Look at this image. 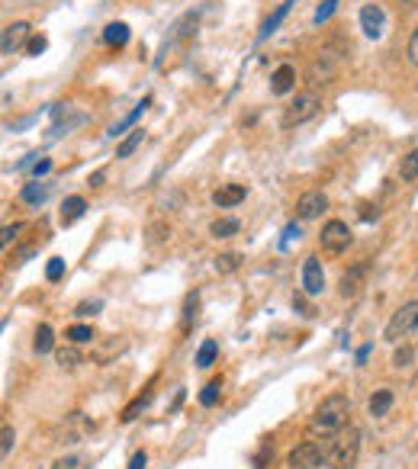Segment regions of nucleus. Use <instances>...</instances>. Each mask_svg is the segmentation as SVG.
Returning <instances> with one entry per match:
<instances>
[{
	"instance_id": "1",
	"label": "nucleus",
	"mask_w": 418,
	"mask_h": 469,
	"mask_svg": "<svg viewBox=\"0 0 418 469\" xmlns=\"http://www.w3.org/2000/svg\"><path fill=\"white\" fill-rule=\"evenodd\" d=\"M347 415H351V398L341 395V392H332L315 405L312 418H309V434L332 437L334 430H341L347 424Z\"/></svg>"
},
{
	"instance_id": "2",
	"label": "nucleus",
	"mask_w": 418,
	"mask_h": 469,
	"mask_svg": "<svg viewBox=\"0 0 418 469\" xmlns=\"http://www.w3.org/2000/svg\"><path fill=\"white\" fill-rule=\"evenodd\" d=\"M325 450V466L332 469H354L360 456V430L354 424H344L341 430H334L332 437H325L322 443Z\"/></svg>"
},
{
	"instance_id": "3",
	"label": "nucleus",
	"mask_w": 418,
	"mask_h": 469,
	"mask_svg": "<svg viewBox=\"0 0 418 469\" xmlns=\"http://www.w3.org/2000/svg\"><path fill=\"white\" fill-rule=\"evenodd\" d=\"M344 61H347V45L344 42H328L325 49L312 58V64L306 68V84L309 87H325V84H332Z\"/></svg>"
},
{
	"instance_id": "4",
	"label": "nucleus",
	"mask_w": 418,
	"mask_h": 469,
	"mask_svg": "<svg viewBox=\"0 0 418 469\" xmlns=\"http://www.w3.org/2000/svg\"><path fill=\"white\" fill-rule=\"evenodd\" d=\"M319 109H322V96L315 94V90L296 94V100L289 103L287 109H283L280 126H283V128H296V126H302V122L315 119V116H319Z\"/></svg>"
},
{
	"instance_id": "5",
	"label": "nucleus",
	"mask_w": 418,
	"mask_h": 469,
	"mask_svg": "<svg viewBox=\"0 0 418 469\" xmlns=\"http://www.w3.org/2000/svg\"><path fill=\"white\" fill-rule=\"evenodd\" d=\"M415 328H418V299H412V302H405V306H399V312H392V318L386 321V328H383V341L396 344L399 338L412 334Z\"/></svg>"
},
{
	"instance_id": "6",
	"label": "nucleus",
	"mask_w": 418,
	"mask_h": 469,
	"mask_svg": "<svg viewBox=\"0 0 418 469\" xmlns=\"http://www.w3.org/2000/svg\"><path fill=\"white\" fill-rule=\"evenodd\" d=\"M351 241H354V235H351V228H347V222H341V218L325 222V225H322V231H319L322 251H325V254H332V257L344 254V251L351 248Z\"/></svg>"
},
{
	"instance_id": "7",
	"label": "nucleus",
	"mask_w": 418,
	"mask_h": 469,
	"mask_svg": "<svg viewBox=\"0 0 418 469\" xmlns=\"http://www.w3.org/2000/svg\"><path fill=\"white\" fill-rule=\"evenodd\" d=\"M325 463V450L319 443L306 440V443H296L293 450L287 453V466L289 469H322Z\"/></svg>"
},
{
	"instance_id": "8",
	"label": "nucleus",
	"mask_w": 418,
	"mask_h": 469,
	"mask_svg": "<svg viewBox=\"0 0 418 469\" xmlns=\"http://www.w3.org/2000/svg\"><path fill=\"white\" fill-rule=\"evenodd\" d=\"M325 209H328V196L322 190H309L296 199V218H299V222H312V218H319Z\"/></svg>"
},
{
	"instance_id": "9",
	"label": "nucleus",
	"mask_w": 418,
	"mask_h": 469,
	"mask_svg": "<svg viewBox=\"0 0 418 469\" xmlns=\"http://www.w3.org/2000/svg\"><path fill=\"white\" fill-rule=\"evenodd\" d=\"M29 32H32V26L26 23V19H16V23L4 26V36H0V51H4V55H13L16 49L29 45V39H32Z\"/></svg>"
},
{
	"instance_id": "10",
	"label": "nucleus",
	"mask_w": 418,
	"mask_h": 469,
	"mask_svg": "<svg viewBox=\"0 0 418 469\" xmlns=\"http://www.w3.org/2000/svg\"><path fill=\"white\" fill-rule=\"evenodd\" d=\"M360 29L367 39H379L386 32V13L379 4H364L360 6Z\"/></svg>"
},
{
	"instance_id": "11",
	"label": "nucleus",
	"mask_w": 418,
	"mask_h": 469,
	"mask_svg": "<svg viewBox=\"0 0 418 469\" xmlns=\"http://www.w3.org/2000/svg\"><path fill=\"white\" fill-rule=\"evenodd\" d=\"M325 289V270H322L319 257H306L302 261V293L306 296H319Z\"/></svg>"
},
{
	"instance_id": "12",
	"label": "nucleus",
	"mask_w": 418,
	"mask_h": 469,
	"mask_svg": "<svg viewBox=\"0 0 418 469\" xmlns=\"http://www.w3.org/2000/svg\"><path fill=\"white\" fill-rule=\"evenodd\" d=\"M364 280H367V263L360 261V263H354L351 270H344V273H341L338 293L344 296V299H354V296L360 293V286H364Z\"/></svg>"
},
{
	"instance_id": "13",
	"label": "nucleus",
	"mask_w": 418,
	"mask_h": 469,
	"mask_svg": "<svg viewBox=\"0 0 418 469\" xmlns=\"http://www.w3.org/2000/svg\"><path fill=\"white\" fill-rule=\"evenodd\" d=\"M244 196H248V186L244 183H222L219 190H212V203L219 209H232V206L244 203Z\"/></svg>"
},
{
	"instance_id": "14",
	"label": "nucleus",
	"mask_w": 418,
	"mask_h": 469,
	"mask_svg": "<svg viewBox=\"0 0 418 469\" xmlns=\"http://www.w3.org/2000/svg\"><path fill=\"white\" fill-rule=\"evenodd\" d=\"M293 87H296V68L293 64H280V68H274V74H270V94L283 96Z\"/></svg>"
},
{
	"instance_id": "15",
	"label": "nucleus",
	"mask_w": 418,
	"mask_h": 469,
	"mask_svg": "<svg viewBox=\"0 0 418 469\" xmlns=\"http://www.w3.org/2000/svg\"><path fill=\"white\" fill-rule=\"evenodd\" d=\"M392 405H396V395H392V389H377L370 395V402H367V411H370L373 418H386L392 411Z\"/></svg>"
},
{
	"instance_id": "16",
	"label": "nucleus",
	"mask_w": 418,
	"mask_h": 469,
	"mask_svg": "<svg viewBox=\"0 0 418 469\" xmlns=\"http://www.w3.org/2000/svg\"><path fill=\"white\" fill-rule=\"evenodd\" d=\"M19 199H23L26 206H32V209H39V206L49 199V183H42V180H29V183H23V190H19Z\"/></svg>"
},
{
	"instance_id": "17",
	"label": "nucleus",
	"mask_w": 418,
	"mask_h": 469,
	"mask_svg": "<svg viewBox=\"0 0 418 469\" xmlns=\"http://www.w3.org/2000/svg\"><path fill=\"white\" fill-rule=\"evenodd\" d=\"M293 4H296V0H283V4H280V6H277V10H274V13H270V16H267V19H264V26H261V32H257V42H264V39H267V36H274V32H277V26H280V23H283V19H287V13H289V10H293Z\"/></svg>"
},
{
	"instance_id": "18",
	"label": "nucleus",
	"mask_w": 418,
	"mask_h": 469,
	"mask_svg": "<svg viewBox=\"0 0 418 469\" xmlns=\"http://www.w3.org/2000/svg\"><path fill=\"white\" fill-rule=\"evenodd\" d=\"M84 212H87V199H84V196H64L58 218H61V225H74Z\"/></svg>"
},
{
	"instance_id": "19",
	"label": "nucleus",
	"mask_w": 418,
	"mask_h": 469,
	"mask_svg": "<svg viewBox=\"0 0 418 469\" xmlns=\"http://www.w3.org/2000/svg\"><path fill=\"white\" fill-rule=\"evenodd\" d=\"M148 103H151V96H145V100H141V103H135V109H132V113H126L119 122H113V126H109V138H116V135H122V132H126V128H132L135 122H139L141 116H145Z\"/></svg>"
},
{
	"instance_id": "20",
	"label": "nucleus",
	"mask_w": 418,
	"mask_h": 469,
	"mask_svg": "<svg viewBox=\"0 0 418 469\" xmlns=\"http://www.w3.org/2000/svg\"><path fill=\"white\" fill-rule=\"evenodd\" d=\"M32 351H36L39 357H45V353L55 351V331H51V325H39V328H36V338H32Z\"/></svg>"
},
{
	"instance_id": "21",
	"label": "nucleus",
	"mask_w": 418,
	"mask_h": 469,
	"mask_svg": "<svg viewBox=\"0 0 418 469\" xmlns=\"http://www.w3.org/2000/svg\"><path fill=\"white\" fill-rule=\"evenodd\" d=\"M129 36H132V32H129L126 23H109L106 29H103V42L113 45V49H122V45L129 42Z\"/></svg>"
},
{
	"instance_id": "22",
	"label": "nucleus",
	"mask_w": 418,
	"mask_h": 469,
	"mask_svg": "<svg viewBox=\"0 0 418 469\" xmlns=\"http://www.w3.org/2000/svg\"><path fill=\"white\" fill-rule=\"evenodd\" d=\"M216 357H219V341L206 338L203 344H199V351H196V366L199 370H209V366L216 363Z\"/></svg>"
},
{
	"instance_id": "23",
	"label": "nucleus",
	"mask_w": 418,
	"mask_h": 469,
	"mask_svg": "<svg viewBox=\"0 0 418 469\" xmlns=\"http://www.w3.org/2000/svg\"><path fill=\"white\" fill-rule=\"evenodd\" d=\"M238 231H242V222H238V218H216V222L209 225L212 238H235Z\"/></svg>"
},
{
	"instance_id": "24",
	"label": "nucleus",
	"mask_w": 418,
	"mask_h": 469,
	"mask_svg": "<svg viewBox=\"0 0 418 469\" xmlns=\"http://www.w3.org/2000/svg\"><path fill=\"white\" fill-rule=\"evenodd\" d=\"M415 177H418V148H412V151L405 154L402 161H399V180L412 183Z\"/></svg>"
},
{
	"instance_id": "25",
	"label": "nucleus",
	"mask_w": 418,
	"mask_h": 469,
	"mask_svg": "<svg viewBox=\"0 0 418 469\" xmlns=\"http://www.w3.org/2000/svg\"><path fill=\"white\" fill-rule=\"evenodd\" d=\"M55 360H58V366H64V370H74L77 363H84V357H81V351H77V344L58 347V351H55Z\"/></svg>"
},
{
	"instance_id": "26",
	"label": "nucleus",
	"mask_w": 418,
	"mask_h": 469,
	"mask_svg": "<svg viewBox=\"0 0 418 469\" xmlns=\"http://www.w3.org/2000/svg\"><path fill=\"white\" fill-rule=\"evenodd\" d=\"M244 257L235 254V251H225V254H219L216 261H212V267H216V273H235L238 267H242Z\"/></svg>"
},
{
	"instance_id": "27",
	"label": "nucleus",
	"mask_w": 418,
	"mask_h": 469,
	"mask_svg": "<svg viewBox=\"0 0 418 469\" xmlns=\"http://www.w3.org/2000/svg\"><path fill=\"white\" fill-rule=\"evenodd\" d=\"M219 398H222V379H212V383H206L203 392H199V405L212 408V405H219Z\"/></svg>"
},
{
	"instance_id": "28",
	"label": "nucleus",
	"mask_w": 418,
	"mask_h": 469,
	"mask_svg": "<svg viewBox=\"0 0 418 469\" xmlns=\"http://www.w3.org/2000/svg\"><path fill=\"white\" fill-rule=\"evenodd\" d=\"M141 141H145V132H141V128H132V135H126V138L116 145V158H129V154H132Z\"/></svg>"
},
{
	"instance_id": "29",
	"label": "nucleus",
	"mask_w": 418,
	"mask_h": 469,
	"mask_svg": "<svg viewBox=\"0 0 418 469\" xmlns=\"http://www.w3.org/2000/svg\"><path fill=\"white\" fill-rule=\"evenodd\" d=\"M64 338H68L71 344L81 347V344H90V341H94L96 334H94V328H90V325H71L68 331H64Z\"/></svg>"
},
{
	"instance_id": "30",
	"label": "nucleus",
	"mask_w": 418,
	"mask_h": 469,
	"mask_svg": "<svg viewBox=\"0 0 418 469\" xmlns=\"http://www.w3.org/2000/svg\"><path fill=\"white\" fill-rule=\"evenodd\" d=\"M392 370H409L412 363H415V347H396V351H392Z\"/></svg>"
},
{
	"instance_id": "31",
	"label": "nucleus",
	"mask_w": 418,
	"mask_h": 469,
	"mask_svg": "<svg viewBox=\"0 0 418 469\" xmlns=\"http://www.w3.org/2000/svg\"><path fill=\"white\" fill-rule=\"evenodd\" d=\"M49 469H90V466H87V460H84V456L71 453V456H58V460L51 463Z\"/></svg>"
},
{
	"instance_id": "32",
	"label": "nucleus",
	"mask_w": 418,
	"mask_h": 469,
	"mask_svg": "<svg viewBox=\"0 0 418 469\" xmlns=\"http://www.w3.org/2000/svg\"><path fill=\"white\" fill-rule=\"evenodd\" d=\"M61 276H64V257H49V263H45V280L58 283Z\"/></svg>"
},
{
	"instance_id": "33",
	"label": "nucleus",
	"mask_w": 418,
	"mask_h": 469,
	"mask_svg": "<svg viewBox=\"0 0 418 469\" xmlns=\"http://www.w3.org/2000/svg\"><path fill=\"white\" fill-rule=\"evenodd\" d=\"M148 402H151V392H145V395H139V398H135L132 405H129L126 411H122V421H126V424H129V421H135V418H139V411L145 408Z\"/></svg>"
},
{
	"instance_id": "34",
	"label": "nucleus",
	"mask_w": 418,
	"mask_h": 469,
	"mask_svg": "<svg viewBox=\"0 0 418 469\" xmlns=\"http://www.w3.org/2000/svg\"><path fill=\"white\" fill-rule=\"evenodd\" d=\"M338 10V0H322V6L319 10H315V26H322V23H328V19H332V13Z\"/></svg>"
},
{
	"instance_id": "35",
	"label": "nucleus",
	"mask_w": 418,
	"mask_h": 469,
	"mask_svg": "<svg viewBox=\"0 0 418 469\" xmlns=\"http://www.w3.org/2000/svg\"><path fill=\"white\" fill-rule=\"evenodd\" d=\"M13 443H16V434H13L10 424H4V430H0V453H4V460L13 453Z\"/></svg>"
},
{
	"instance_id": "36",
	"label": "nucleus",
	"mask_w": 418,
	"mask_h": 469,
	"mask_svg": "<svg viewBox=\"0 0 418 469\" xmlns=\"http://www.w3.org/2000/svg\"><path fill=\"white\" fill-rule=\"evenodd\" d=\"M100 308H103V302H100V299H90V302H81V306L74 308V315H77V318H94V315L100 312Z\"/></svg>"
},
{
	"instance_id": "37",
	"label": "nucleus",
	"mask_w": 418,
	"mask_h": 469,
	"mask_svg": "<svg viewBox=\"0 0 418 469\" xmlns=\"http://www.w3.org/2000/svg\"><path fill=\"white\" fill-rule=\"evenodd\" d=\"M405 58H409L412 68H418V26L412 29V36H409V45H405Z\"/></svg>"
},
{
	"instance_id": "38",
	"label": "nucleus",
	"mask_w": 418,
	"mask_h": 469,
	"mask_svg": "<svg viewBox=\"0 0 418 469\" xmlns=\"http://www.w3.org/2000/svg\"><path fill=\"white\" fill-rule=\"evenodd\" d=\"M299 235H302V231H299V225H296V222H289L287 228H283V238H280V251H287V248H289V244H293V241H299Z\"/></svg>"
},
{
	"instance_id": "39",
	"label": "nucleus",
	"mask_w": 418,
	"mask_h": 469,
	"mask_svg": "<svg viewBox=\"0 0 418 469\" xmlns=\"http://www.w3.org/2000/svg\"><path fill=\"white\" fill-rule=\"evenodd\" d=\"M45 49H49V39H45V36H32V39H29V45H26V51H29L32 58L42 55Z\"/></svg>"
},
{
	"instance_id": "40",
	"label": "nucleus",
	"mask_w": 418,
	"mask_h": 469,
	"mask_svg": "<svg viewBox=\"0 0 418 469\" xmlns=\"http://www.w3.org/2000/svg\"><path fill=\"white\" fill-rule=\"evenodd\" d=\"M16 231H23V222H13V225H4V231H0V244H10L13 238H16Z\"/></svg>"
},
{
	"instance_id": "41",
	"label": "nucleus",
	"mask_w": 418,
	"mask_h": 469,
	"mask_svg": "<svg viewBox=\"0 0 418 469\" xmlns=\"http://www.w3.org/2000/svg\"><path fill=\"white\" fill-rule=\"evenodd\" d=\"M51 171V158H42V161H36V164H32V180H42L45 173Z\"/></svg>"
},
{
	"instance_id": "42",
	"label": "nucleus",
	"mask_w": 418,
	"mask_h": 469,
	"mask_svg": "<svg viewBox=\"0 0 418 469\" xmlns=\"http://www.w3.org/2000/svg\"><path fill=\"white\" fill-rule=\"evenodd\" d=\"M196 306H199V296H196V293L186 296V306H184V325L193 318V315H196Z\"/></svg>"
},
{
	"instance_id": "43",
	"label": "nucleus",
	"mask_w": 418,
	"mask_h": 469,
	"mask_svg": "<svg viewBox=\"0 0 418 469\" xmlns=\"http://www.w3.org/2000/svg\"><path fill=\"white\" fill-rule=\"evenodd\" d=\"M145 466H148L145 450H139V453H132V460H129V469H145Z\"/></svg>"
},
{
	"instance_id": "44",
	"label": "nucleus",
	"mask_w": 418,
	"mask_h": 469,
	"mask_svg": "<svg viewBox=\"0 0 418 469\" xmlns=\"http://www.w3.org/2000/svg\"><path fill=\"white\" fill-rule=\"evenodd\" d=\"M293 308H299V315H312V308H309L306 296H293Z\"/></svg>"
},
{
	"instance_id": "45",
	"label": "nucleus",
	"mask_w": 418,
	"mask_h": 469,
	"mask_svg": "<svg viewBox=\"0 0 418 469\" xmlns=\"http://www.w3.org/2000/svg\"><path fill=\"white\" fill-rule=\"evenodd\" d=\"M103 180H106V171H94V173H90V186H94V190H96V186H103Z\"/></svg>"
}]
</instances>
